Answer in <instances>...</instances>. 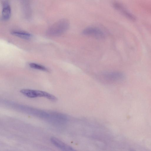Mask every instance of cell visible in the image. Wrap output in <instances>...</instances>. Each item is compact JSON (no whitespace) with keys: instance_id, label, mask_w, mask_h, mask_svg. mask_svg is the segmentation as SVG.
<instances>
[{"instance_id":"cell-1","label":"cell","mask_w":151,"mask_h":151,"mask_svg":"<svg viewBox=\"0 0 151 151\" xmlns=\"http://www.w3.org/2000/svg\"><path fill=\"white\" fill-rule=\"evenodd\" d=\"M69 25V22L67 19H61L50 27L48 29L47 33L51 36L60 35L67 30Z\"/></svg>"},{"instance_id":"cell-2","label":"cell","mask_w":151,"mask_h":151,"mask_svg":"<svg viewBox=\"0 0 151 151\" xmlns=\"http://www.w3.org/2000/svg\"><path fill=\"white\" fill-rule=\"evenodd\" d=\"M97 77L102 82L113 83L123 80L125 78V75L120 71L105 72L99 74Z\"/></svg>"},{"instance_id":"cell-3","label":"cell","mask_w":151,"mask_h":151,"mask_svg":"<svg viewBox=\"0 0 151 151\" xmlns=\"http://www.w3.org/2000/svg\"><path fill=\"white\" fill-rule=\"evenodd\" d=\"M20 92L24 96L29 98L43 97L53 101H55L57 100V98L55 96L43 91L29 89H23L21 90Z\"/></svg>"},{"instance_id":"cell-4","label":"cell","mask_w":151,"mask_h":151,"mask_svg":"<svg viewBox=\"0 0 151 151\" xmlns=\"http://www.w3.org/2000/svg\"><path fill=\"white\" fill-rule=\"evenodd\" d=\"M83 35L93 37L97 39L104 38L105 35L99 28L94 27H88L84 29L82 32Z\"/></svg>"},{"instance_id":"cell-5","label":"cell","mask_w":151,"mask_h":151,"mask_svg":"<svg viewBox=\"0 0 151 151\" xmlns=\"http://www.w3.org/2000/svg\"><path fill=\"white\" fill-rule=\"evenodd\" d=\"M51 143L56 147L63 151H73L75 150L70 146L66 144L57 138L52 137L50 139Z\"/></svg>"},{"instance_id":"cell-6","label":"cell","mask_w":151,"mask_h":151,"mask_svg":"<svg viewBox=\"0 0 151 151\" xmlns=\"http://www.w3.org/2000/svg\"><path fill=\"white\" fill-rule=\"evenodd\" d=\"M11 10L10 6L7 1H5L3 4L1 18L4 21L9 20L11 16Z\"/></svg>"},{"instance_id":"cell-7","label":"cell","mask_w":151,"mask_h":151,"mask_svg":"<svg viewBox=\"0 0 151 151\" xmlns=\"http://www.w3.org/2000/svg\"><path fill=\"white\" fill-rule=\"evenodd\" d=\"M112 5L117 10L120 12L125 16L129 19H134V18L129 14L124 8L120 3L116 1H114L112 3Z\"/></svg>"},{"instance_id":"cell-8","label":"cell","mask_w":151,"mask_h":151,"mask_svg":"<svg viewBox=\"0 0 151 151\" xmlns=\"http://www.w3.org/2000/svg\"><path fill=\"white\" fill-rule=\"evenodd\" d=\"M11 33L15 36L26 40L30 39L33 36L31 34L28 32L18 30H13Z\"/></svg>"},{"instance_id":"cell-9","label":"cell","mask_w":151,"mask_h":151,"mask_svg":"<svg viewBox=\"0 0 151 151\" xmlns=\"http://www.w3.org/2000/svg\"><path fill=\"white\" fill-rule=\"evenodd\" d=\"M30 67L32 68L45 72H49L48 69L43 65L35 63H30L29 64Z\"/></svg>"}]
</instances>
